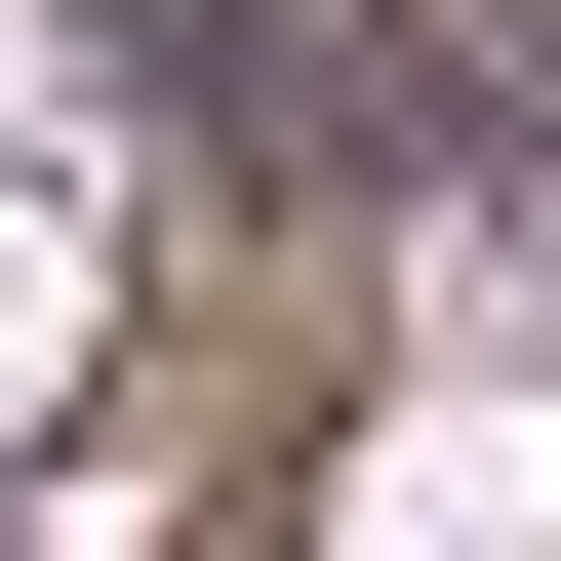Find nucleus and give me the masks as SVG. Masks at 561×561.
I'll list each match as a JSON object with an SVG mask.
<instances>
[{"mask_svg": "<svg viewBox=\"0 0 561 561\" xmlns=\"http://www.w3.org/2000/svg\"><path fill=\"white\" fill-rule=\"evenodd\" d=\"M81 321V121H41V41H0V362Z\"/></svg>", "mask_w": 561, "mask_h": 561, "instance_id": "nucleus-1", "label": "nucleus"}, {"mask_svg": "<svg viewBox=\"0 0 561 561\" xmlns=\"http://www.w3.org/2000/svg\"><path fill=\"white\" fill-rule=\"evenodd\" d=\"M362 561H561V442H442V481H362Z\"/></svg>", "mask_w": 561, "mask_h": 561, "instance_id": "nucleus-2", "label": "nucleus"}]
</instances>
